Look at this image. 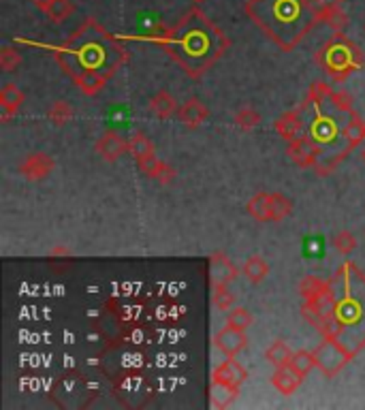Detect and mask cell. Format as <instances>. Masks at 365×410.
Masks as SVG:
<instances>
[{
	"mask_svg": "<svg viewBox=\"0 0 365 410\" xmlns=\"http://www.w3.org/2000/svg\"><path fill=\"white\" fill-rule=\"evenodd\" d=\"M212 304L220 312L231 310L235 304V295L229 291V287H212Z\"/></svg>",
	"mask_w": 365,
	"mask_h": 410,
	"instance_id": "1f68e13d",
	"label": "cell"
},
{
	"mask_svg": "<svg viewBox=\"0 0 365 410\" xmlns=\"http://www.w3.org/2000/svg\"><path fill=\"white\" fill-rule=\"evenodd\" d=\"M327 280L334 297L336 340L357 357L365 349V274L353 261H344Z\"/></svg>",
	"mask_w": 365,
	"mask_h": 410,
	"instance_id": "3957f363",
	"label": "cell"
},
{
	"mask_svg": "<svg viewBox=\"0 0 365 410\" xmlns=\"http://www.w3.org/2000/svg\"><path fill=\"white\" fill-rule=\"evenodd\" d=\"M312 353H314L317 368L321 370L325 379H336L346 368V364L355 359L338 340H329V338H323V342Z\"/></svg>",
	"mask_w": 365,
	"mask_h": 410,
	"instance_id": "8992f818",
	"label": "cell"
},
{
	"mask_svg": "<svg viewBox=\"0 0 365 410\" xmlns=\"http://www.w3.org/2000/svg\"><path fill=\"white\" fill-rule=\"evenodd\" d=\"M291 357H293V353H291L289 344L282 342V340H274V342L269 344V349L265 351V359H267L272 366H276V368L287 366V364L291 362Z\"/></svg>",
	"mask_w": 365,
	"mask_h": 410,
	"instance_id": "4316f807",
	"label": "cell"
},
{
	"mask_svg": "<svg viewBox=\"0 0 365 410\" xmlns=\"http://www.w3.org/2000/svg\"><path fill=\"white\" fill-rule=\"evenodd\" d=\"M128 154L139 163L148 156H154L156 150H154V143L143 135V133H135L130 139H128Z\"/></svg>",
	"mask_w": 365,
	"mask_h": 410,
	"instance_id": "d4e9b609",
	"label": "cell"
},
{
	"mask_svg": "<svg viewBox=\"0 0 365 410\" xmlns=\"http://www.w3.org/2000/svg\"><path fill=\"white\" fill-rule=\"evenodd\" d=\"M334 246H336V250L340 252V255H351L355 248H357V237L351 233V231H338L336 235H334Z\"/></svg>",
	"mask_w": 365,
	"mask_h": 410,
	"instance_id": "e575fe53",
	"label": "cell"
},
{
	"mask_svg": "<svg viewBox=\"0 0 365 410\" xmlns=\"http://www.w3.org/2000/svg\"><path fill=\"white\" fill-rule=\"evenodd\" d=\"M240 276V270L233 265V261L225 252H212L210 257V280L212 287H229Z\"/></svg>",
	"mask_w": 365,
	"mask_h": 410,
	"instance_id": "8fae6325",
	"label": "cell"
},
{
	"mask_svg": "<svg viewBox=\"0 0 365 410\" xmlns=\"http://www.w3.org/2000/svg\"><path fill=\"white\" fill-rule=\"evenodd\" d=\"M317 21H325L336 32H342L349 26V15L344 11V0H310Z\"/></svg>",
	"mask_w": 365,
	"mask_h": 410,
	"instance_id": "9c48e42d",
	"label": "cell"
},
{
	"mask_svg": "<svg viewBox=\"0 0 365 410\" xmlns=\"http://www.w3.org/2000/svg\"><path fill=\"white\" fill-rule=\"evenodd\" d=\"M252 314L246 310V308H242V306H237V308H231L229 310V314H227V325H231V327H235V329H242V332H246L250 325H252Z\"/></svg>",
	"mask_w": 365,
	"mask_h": 410,
	"instance_id": "d6a6232c",
	"label": "cell"
},
{
	"mask_svg": "<svg viewBox=\"0 0 365 410\" xmlns=\"http://www.w3.org/2000/svg\"><path fill=\"white\" fill-rule=\"evenodd\" d=\"M137 165H139V169H141L148 178H154V180H158L160 184H171V182L175 180V169H173L171 165L163 163L156 154H154V156H148V158H143V160H139Z\"/></svg>",
	"mask_w": 365,
	"mask_h": 410,
	"instance_id": "e0dca14e",
	"label": "cell"
},
{
	"mask_svg": "<svg viewBox=\"0 0 365 410\" xmlns=\"http://www.w3.org/2000/svg\"><path fill=\"white\" fill-rule=\"evenodd\" d=\"M214 347H216L222 355H227V357H235V355H240L242 351L248 349L246 332L227 325V327H222V329L214 336Z\"/></svg>",
	"mask_w": 365,
	"mask_h": 410,
	"instance_id": "7c38bea8",
	"label": "cell"
},
{
	"mask_svg": "<svg viewBox=\"0 0 365 410\" xmlns=\"http://www.w3.org/2000/svg\"><path fill=\"white\" fill-rule=\"evenodd\" d=\"M242 274L248 278V282L252 285H261L267 276H269V265L263 257H248L244 267H242Z\"/></svg>",
	"mask_w": 365,
	"mask_h": 410,
	"instance_id": "44dd1931",
	"label": "cell"
},
{
	"mask_svg": "<svg viewBox=\"0 0 365 410\" xmlns=\"http://www.w3.org/2000/svg\"><path fill=\"white\" fill-rule=\"evenodd\" d=\"M317 62L323 66V71L336 81H346L355 71L364 66L365 58L361 47L346 36L344 32H336L317 53Z\"/></svg>",
	"mask_w": 365,
	"mask_h": 410,
	"instance_id": "5b68a950",
	"label": "cell"
},
{
	"mask_svg": "<svg viewBox=\"0 0 365 410\" xmlns=\"http://www.w3.org/2000/svg\"><path fill=\"white\" fill-rule=\"evenodd\" d=\"M192 2H195V4H199V2H205V0H192Z\"/></svg>",
	"mask_w": 365,
	"mask_h": 410,
	"instance_id": "8d00e7d4",
	"label": "cell"
},
{
	"mask_svg": "<svg viewBox=\"0 0 365 410\" xmlns=\"http://www.w3.org/2000/svg\"><path fill=\"white\" fill-rule=\"evenodd\" d=\"M302 381H304V376H299L289 364L276 368V372L272 374V385H274L282 396H291V394H295V391L299 389Z\"/></svg>",
	"mask_w": 365,
	"mask_h": 410,
	"instance_id": "ac0fdd59",
	"label": "cell"
},
{
	"mask_svg": "<svg viewBox=\"0 0 365 410\" xmlns=\"http://www.w3.org/2000/svg\"><path fill=\"white\" fill-rule=\"evenodd\" d=\"M308 128V101H304L302 105H297L295 109L282 113L276 122H274V130L284 139V141H295L297 137H302Z\"/></svg>",
	"mask_w": 365,
	"mask_h": 410,
	"instance_id": "52a82bcc",
	"label": "cell"
},
{
	"mask_svg": "<svg viewBox=\"0 0 365 410\" xmlns=\"http://www.w3.org/2000/svg\"><path fill=\"white\" fill-rule=\"evenodd\" d=\"M178 120L184 124V126H188V128H199L205 120H207V116H210V109L197 98V96H190L186 103H182L180 107H178Z\"/></svg>",
	"mask_w": 365,
	"mask_h": 410,
	"instance_id": "5bb4252c",
	"label": "cell"
},
{
	"mask_svg": "<svg viewBox=\"0 0 365 410\" xmlns=\"http://www.w3.org/2000/svg\"><path fill=\"white\" fill-rule=\"evenodd\" d=\"M269 210H272V222H282L293 212V201L282 193H269Z\"/></svg>",
	"mask_w": 365,
	"mask_h": 410,
	"instance_id": "484cf974",
	"label": "cell"
},
{
	"mask_svg": "<svg viewBox=\"0 0 365 410\" xmlns=\"http://www.w3.org/2000/svg\"><path fill=\"white\" fill-rule=\"evenodd\" d=\"M248 214L259 222H272V210H269V193H257L248 201Z\"/></svg>",
	"mask_w": 365,
	"mask_h": 410,
	"instance_id": "603a6c76",
	"label": "cell"
},
{
	"mask_svg": "<svg viewBox=\"0 0 365 410\" xmlns=\"http://www.w3.org/2000/svg\"><path fill=\"white\" fill-rule=\"evenodd\" d=\"M53 58L86 96H96L128 60V51L96 19L88 17L62 45L53 47Z\"/></svg>",
	"mask_w": 365,
	"mask_h": 410,
	"instance_id": "6da1fadb",
	"label": "cell"
},
{
	"mask_svg": "<svg viewBox=\"0 0 365 410\" xmlns=\"http://www.w3.org/2000/svg\"><path fill=\"white\" fill-rule=\"evenodd\" d=\"M150 111L160 118V120H169L173 113H178V101L167 92V90H160L152 96L150 101Z\"/></svg>",
	"mask_w": 365,
	"mask_h": 410,
	"instance_id": "ffe728a7",
	"label": "cell"
},
{
	"mask_svg": "<svg viewBox=\"0 0 365 410\" xmlns=\"http://www.w3.org/2000/svg\"><path fill=\"white\" fill-rule=\"evenodd\" d=\"M158 43L190 79H201L231 45L227 32L197 6L158 36Z\"/></svg>",
	"mask_w": 365,
	"mask_h": 410,
	"instance_id": "7a4b0ae2",
	"label": "cell"
},
{
	"mask_svg": "<svg viewBox=\"0 0 365 410\" xmlns=\"http://www.w3.org/2000/svg\"><path fill=\"white\" fill-rule=\"evenodd\" d=\"M53 167H56V163H53V158L49 154L34 152V154H28L19 163L17 173L21 178H26V180H30V182H41V180H45L53 171Z\"/></svg>",
	"mask_w": 365,
	"mask_h": 410,
	"instance_id": "30bf717a",
	"label": "cell"
},
{
	"mask_svg": "<svg viewBox=\"0 0 365 410\" xmlns=\"http://www.w3.org/2000/svg\"><path fill=\"white\" fill-rule=\"evenodd\" d=\"M235 124H237L240 130H252V128H257L261 124V113L257 109H252L250 105H246L244 109L237 111Z\"/></svg>",
	"mask_w": 365,
	"mask_h": 410,
	"instance_id": "4dcf8cb0",
	"label": "cell"
},
{
	"mask_svg": "<svg viewBox=\"0 0 365 410\" xmlns=\"http://www.w3.org/2000/svg\"><path fill=\"white\" fill-rule=\"evenodd\" d=\"M94 150H96V154H98L103 160L113 163V160H118L122 154L128 152V139H122L118 133L107 130V133H103V135L96 139Z\"/></svg>",
	"mask_w": 365,
	"mask_h": 410,
	"instance_id": "4fadbf2b",
	"label": "cell"
},
{
	"mask_svg": "<svg viewBox=\"0 0 365 410\" xmlns=\"http://www.w3.org/2000/svg\"><path fill=\"white\" fill-rule=\"evenodd\" d=\"M244 11L282 51H293L319 24L310 0H248Z\"/></svg>",
	"mask_w": 365,
	"mask_h": 410,
	"instance_id": "277c9868",
	"label": "cell"
},
{
	"mask_svg": "<svg viewBox=\"0 0 365 410\" xmlns=\"http://www.w3.org/2000/svg\"><path fill=\"white\" fill-rule=\"evenodd\" d=\"M289 158L297 165V167H317L319 158H321V145L317 143V139L310 135V133H304L302 137H297L295 141L289 143V150H287Z\"/></svg>",
	"mask_w": 365,
	"mask_h": 410,
	"instance_id": "ba28073f",
	"label": "cell"
},
{
	"mask_svg": "<svg viewBox=\"0 0 365 410\" xmlns=\"http://www.w3.org/2000/svg\"><path fill=\"white\" fill-rule=\"evenodd\" d=\"M30 2H34V6H36V9H41V11L45 13V11L49 9V4H51L53 0H30Z\"/></svg>",
	"mask_w": 365,
	"mask_h": 410,
	"instance_id": "d590c367",
	"label": "cell"
},
{
	"mask_svg": "<svg viewBox=\"0 0 365 410\" xmlns=\"http://www.w3.org/2000/svg\"><path fill=\"white\" fill-rule=\"evenodd\" d=\"M75 11V4L71 0H53L49 4V9L45 11V15L53 21V24H62L64 19H68Z\"/></svg>",
	"mask_w": 365,
	"mask_h": 410,
	"instance_id": "f546056e",
	"label": "cell"
},
{
	"mask_svg": "<svg viewBox=\"0 0 365 410\" xmlns=\"http://www.w3.org/2000/svg\"><path fill=\"white\" fill-rule=\"evenodd\" d=\"M329 289V280H323V278H317V276H306L302 282H299V295L304 302H314L319 299L321 295H325Z\"/></svg>",
	"mask_w": 365,
	"mask_h": 410,
	"instance_id": "7402d4cb",
	"label": "cell"
},
{
	"mask_svg": "<svg viewBox=\"0 0 365 410\" xmlns=\"http://www.w3.org/2000/svg\"><path fill=\"white\" fill-rule=\"evenodd\" d=\"M47 118H49V122H53L56 126H64V124L73 118V107H71L66 101H56V103L49 105Z\"/></svg>",
	"mask_w": 365,
	"mask_h": 410,
	"instance_id": "f1b7e54d",
	"label": "cell"
},
{
	"mask_svg": "<svg viewBox=\"0 0 365 410\" xmlns=\"http://www.w3.org/2000/svg\"><path fill=\"white\" fill-rule=\"evenodd\" d=\"M19 64H21L19 51L13 49L11 45H2V47H0V68L6 71V73H13Z\"/></svg>",
	"mask_w": 365,
	"mask_h": 410,
	"instance_id": "836d02e7",
	"label": "cell"
},
{
	"mask_svg": "<svg viewBox=\"0 0 365 410\" xmlns=\"http://www.w3.org/2000/svg\"><path fill=\"white\" fill-rule=\"evenodd\" d=\"M361 156H364V160H365V150H364V154H361Z\"/></svg>",
	"mask_w": 365,
	"mask_h": 410,
	"instance_id": "74e56055",
	"label": "cell"
},
{
	"mask_svg": "<svg viewBox=\"0 0 365 410\" xmlns=\"http://www.w3.org/2000/svg\"><path fill=\"white\" fill-rule=\"evenodd\" d=\"M24 105V92L15 83H6L0 90V120L9 122Z\"/></svg>",
	"mask_w": 365,
	"mask_h": 410,
	"instance_id": "2e32d148",
	"label": "cell"
},
{
	"mask_svg": "<svg viewBox=\"0 0 365 410\" xmlns=\"http://www.w3.org/2000/svg\"><path fill=\"white\" fill-rule=\"evenodd\" d=\"M289 366L299 374V376H308L314 368H317V362H314V353L312 351H297V353H293V357H291V362H289Z\"/></svg>",
	"mask_w": 365,
	"mask_h": 410,
	"instance_id": "83f0119b",
	"label": "cell"
},
{
	"mask_svg": "<svg viewBox=\"0 0 365 410\" xmlns=\"http://www.w3.org/2000/svg\"><path fill=\"white\" fill-rule=\"evenodd\" d=\"M240 396V387L229 385L225 381H216L212 379L210 383V400H212V409H229L235 398Z\"/></svg>",
	"mask_w": 365,
	"mask_h": 410,
	"instance_id": "d6986e66",
	"label": "cell"
},
{
	"mask_svg": "<svg viewBox=\"0 0 365 410\" xmlns=\"http://www.w3.org/2000/svg\"><path fill=\"white\" fill-rule=\"evenodd\" d=\"M344 139H346V143L351 145V150H355L359 143H364L365 141V120L357 111H353L351 120H349L346 126H344Z\"/></svg>",
	"mask_w": 365,
	"mask_h": 410,
	"instance_id": "cb8c5ba5",
	"label": "cell"
},
{
	"mask_svg": "<svg viewBox=\"0 0 365 410\" xmlns=\"http://www.w3.org/2000/svg\"><path fill=\"white\" fill-rule=\"evenodd\" d=\"M212 379H216V381H225V383L235 385V387H242L244 381L248 379V370H246L235 357H227V362H222L220 366L214 368Z\"/></svg>",
	"mask_w": 365,
	"mask_h": 410,
	"instance_id": "9a60e30c",
	"label": "cell"
}]
</instances>
